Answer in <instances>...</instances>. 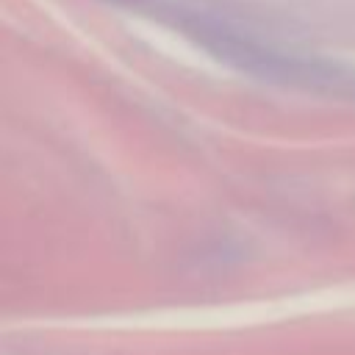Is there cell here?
<instances>
[]
</instances>
